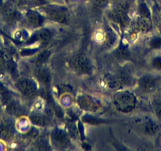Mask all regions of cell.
<instances>
[{
  "mask_svg": "<svg viewBox=\"0 0 161 151\" xmlns=\"http://www.w3.org/2000/svg\"><path fill=\"white\" fill-rule=\"evenodd\" d=\"M114 55L119 59H125L129 56V51L125 47H119L115 51Z\"/></svg>",
  "mask_w": 161,
  "mask_h": 151,
  "instance_id": "44dd1931",
  "label": "cell"
},
{
  "mask_svg": "<svg viewBox=\"0 0 161 151\" xmlns=\"http://www.w3.org/2000/svg\"><path fill=\"white\" fill-rule=\"evenodd\" d=\"M30 120L34 124L38 126H44L46 123V119L42 114L40 113H32L30 116Z\"/></svg>",
  "mask_w": 161,
  "mask_h": 151,
  "instance_id": "e0dca14e",
  "label": "cell"
},
{
  "mask_svg": "<svg viewBox=\"0 0 161 151\" xmlns=\"http://www.w3.org/2000/svg\"><path fill=\"white\" fill-rule=\"evenodd\" d=\"M113 1H119V0H113Z\"/></svg>",
  "mask_w": 161,
  "mask_h": 151,
  "instance_id": "484cf974",
  "label": "cell"
},
{
  "mask_svg": "<svg viewBox=\"0 0 161 151\" xmlns=\"http://www.w3.org/2000/svg\"><path fill=\"white\" fill-rule=\"evenodd\" d=\"M52 138L54 144L59 148L65 147L67 146L68 143H69V139L66 134L59 130L55 131L52 134Z\"/></svg>",
  "mask_w": 161,
  "mask_h": 151,
  "instance_id": "8992f818",
  "label": "cell"
},
{
  "mask_svg": "<svg viewBox=\"0 0 161 151\" xmlns=\"http://www.w3.org/2000/svg\"><path fill=\"white\" fill-rule=\"evenodd\" d=\"M158 78L152 74H145L139 79L138 84L141 90L145 93H152L158 86Z\"/></svg>",
  "mask_w": 161,
  "mask_h": 151,
  "instance_id": "7a4b0ae2",
  "label": "cell"
},
{
  "mask_svg": "<svg viewBox=\"0 0 161 151\" xmlns=\"http://www.w3.org/2000/svg\"><path fill=\"white\" fill-rule=\"evenodd\" d=\"M94 5L97 6V7H103L107 3V0H92Z\"/></svg>",
  "mask_w": 161,
  "mask_h": 151,
  "instance_id": "603a6c76",
  "label": "cell"
},
{
  "mask_svg": "<svg viewBox=\"0 0 161 151\" xmlns=\"http://www.w3.org/2000/svg\"><path fill=\"white\" fill-rule=\"evenodd\" d=\"M150 47L153 49L161 48V36H154L149 41Z\"/></svg>",
  "mask_w": 161,
  "mask_h": 151,
  "instance_id": "ffe728a7",
  "label": "cell"
},
{
  "mask_svg": "<svg viewBox=\"0 0 161 151\" xmlns=\"http://www.w3.org/2000/svg\"><path fill=\"white\" fill-rule=\"evenodd\" d=\"M137 25L140 30L143 31V32H148L152 28V21L151 19L145 18H141L139 19L138 22H137Z\"/></svg>",
  "mask_w": 161,
  "mask_h": 151,
  "instance_id": "2e32d148",
  "label": "cell"
},
{
  "mask_svg": "<svg viewBox=\"0 0 161 151\" xmlns=\"http://www.w3.org/2000/svg\"><path fill=\"white\" fill-rule=\"evenodd\" d=\"M13 129L9 124H3L0 125V137L3 139H10L13 136Z\"/></svg>",
  "mask_w": 161,
  "mask_h": 151,
  "instance_id": "4fadbf2b",
  "label": "cell"
},
{
  "mask_svg": "<svg viewBox=\"0 0 161 151\" xmlns=\"http://www.w3.org/2000/svg\"><path fill=\"white\" fill-rule=\"evenodd\" d=\"M105 84L111 90H119L123 87L119 75H108L105 76Z\"/></svg>",
  "mask_w": 161,
  "mask_h": 151,
  "instance_id": "52a82bcc",
  "label": "cell"
},
{
  "mask_svg": "<svg viewBox=\"0 0 161 151\" xmlns=\"http://www.w3.org/2000/svg\"><path fill=\"white\" fill-rule=\"evenodd\" d=\"M151 65L155 70L161 72V55H156L152 58Z\"/></svg>",
  "mask_w": 161,
  "mask_h": 151,
  "instance_id": "d6986e66",
  "label": "cell"
},
{
  "mask_svg": "<svg viewBox=\"0 0 161 151\" xmlns=\"http://www.w3.org/2000/svg\"><path fill=\"white\" fill-rule=\"evenodd\" d=\"M117 40V35L111 30V29H108L105 32V43L108 46L114 45Z\"/></svg>",
  "mask_w": 161,
  "mask_h": 151,
  "instance_id": "5bb4252c",
  "label": "cell"
},
{
  "mask_svg": "<svg viewBox=\"0 0 161 151\" xmlns=\"http://www.w3.org/2000/svg\"><path fill=\"white\" fill-rule=\"evenodd\" d=\"M159 29L161 32V12L159 15Z\"/></svg>",
  "mask_w": 161,
  "mask_h": 151,
  "instance_id": "cb8c5ba5",
  "label": "cell"
},
{
  "mask_svg": "<svg viewBox=\"0 0 161 151\" xmlns=\"http://www.w3.org/2000/svg\"><path fill=\"white\" fill-rule=\"evenodd\" d=\"M51 37V32L48 30H42L34 34L30 41H39V42H47Z\"/></svg>",
  "mask_w": 161,
  "mask_h": 151,
  "instance_id": "7c38bea8",
  "label": "cell"
},
{
  "mask_svg": "<svg viewBox=\"0 0 161 151\" xmlns=\"http://www.w3.org/2000/svg\"><path fill=\"white\" fill-rule=\"evenodd\" d=\"M153 109L156 119L161 122V96L158 97L153 101Z\"/></svg>",
  "mask_w": 161,
  "mask_h": 151,
  "instance_id": "9a60e30c",
  "label": "cell"
},
{
  "mask_svg": "<svg viewBox=\"0 0 161 151\" xmlns=\"http://www.w3.org/2000/svg\"><path fill=\"white\" fill-rule=\"evenodd\" d=\"M157 119H148L143 125V132L148 135H155L160 130V124Z\"/></svg>",
  "mask_w": 161,
  "mask_h": 151,
  "instance_id": "5b68a950",
  "label": "cell"
},
{
  "mask_svg": "<svg viewBox=\"0 0 161 151\" xmlns=\"http://www.w3.org/2000/svg\"><path fill=\"white\" fill-rule=\"evenodd\" d=\"M27 21H29V24H32V26L38 27V26L42 24L44 19L38 13L30 11L27 14Z\"/></svg>",
  "mask_w": 161,
  "mask_h": 151,
  "instance_id": "8fae6325",
  "label": "cell"
},
{
  "mask_svg": "<svg viewBox=\"0 0 161 151\" xmlns=\"http://www.w3.org/2000/svg\"><path fill=\"white\" fill-rule=\"evenodd\" d=\"M47 14H48V17L51 19L55 21H57V22L66 23L68 20L66 12L63 11L62 10H58V9L50 10L48 13H47Z\"/></svg>",
  "mask_w": 161,
  "mask_h": 151,
  "instance_id": "9c48e42d",
  "label": "cell"
},
{
  "mask_svg": "<svg viewBox=\"0 0 161 151\" xmlns=\"http://www.w3.org/2000/svg\"><path fill=\"white\" fill-rule=\"evenodd\" d=\"M114 102L119 111L130 112L136 106V97L129 91H119L114 95Z\"/></svg>",
  "mask_w": 161,
  "mask_h": 151,
  "instance_id": "6da1fadb",
  "label": "cell"
},
{
  "mask_svg": "<svg viewBox=\"0 0 161 151\" xmlns=\"http://www.w3.org/2000/svg\"><path fill=\"white\" fill-rule=\"evenodd\" d=\"M71 65L74 70L82 74H89L92 70V65L89 59L81 55L74 57L71 61Z\"/></svg>",
  "mask_w": 161,
  "mask_h": 151,
  "instance_id": "3957f363",
  "label": "cell"
},
{
  "mask_svg": "<svg viewBox=\"0 0 161 151\" xmlns=\"http://www.w3.org/2000/svg\"><path fill=\"white\" fill-rule=\"evenodd\" d=\"M77 102L79 106L86 110L94 111L97 109V106L94 100L89 96H80Z\"/></svg>",
  "mask_w": 161,
  "mask_h": 151,
  "instance_id": "ba28073f",
  "label": "cell"
},
{
  "mask_svg": "<svg viewBox=\"0 0 161 151\" xmlns=\"http://www.w3.org/2000/svg\"><path fill=\"white\" fill-rule=\"evenodd\" d=\"M49 55V52L47 50H44V51L40 52L36 57V62L42 63L44 60H46L47 58Z\"/></svg>",
  "mask_w": 161,
  "mask_h": 151,
  "instance_id": "7402d4cb",
  "label": "cell"
},
{
  "mask_svg": "<svg viewBox=\"0 0 161 151\" xmlns=\"http://www.w3.org/2000/svg\"><path fill=\"white\" fill-rule=\"evenodd\" d=\"M1 4H2V1L0 0V6H1Z\"/></svg>",
  "mask_w": 161,
  "mask_h": 151,
  "instance_id": "d4e9b609",
  "label": "cell"
},
{
  "mask_svg": "<svg viewBox=\"0 0 161 151\" xmlns=\"http://www.w3.org/2000/svg\"><path fill=\"white\" fill-rule=\"evenodd\" d=\"M36 76L37 79L44 85H50L52 82V76L47 69L42 67L38 68L36 70Z\"/></svg>",
  "mask_w": 161,
  "mask_h": 151,
  "instance_id": "30bf717a",
  "label": "cell"
},
{
  "mask_svg": "<svg viewBox=\"0 0 161 151\" xmlns=\"http://www.w3.org/2000/svg\"><path fill=\"white\" fill-rule=\"evenodd\" d=\"M17 87L21 93L27 96H32L36 91V84L29 79L19 80L17 83Z\"/></svg>",
  "mask_w": 161,
  "mask_h": 151,
  "instance_id": "277c9868",
  "label": "cell"
},
{
  "mask_svg": "<svg viewBox=\"0 0 161 151\" xmlns=\"http://www.w3.org/2000/svg\"><path fill=\"white\" fill-rule=\"evenodd\" d=\"M138 10L141 16H142V18L151 19V11H150L149 8H148V6H147L146 4L145 3L140 4L138 7Z\"/></svg>",
  "mask_w": 161,
  "mask_h": 151,
  "instance_id": "ac0fdd59",
  "label": "cell"
}]
</instances>
